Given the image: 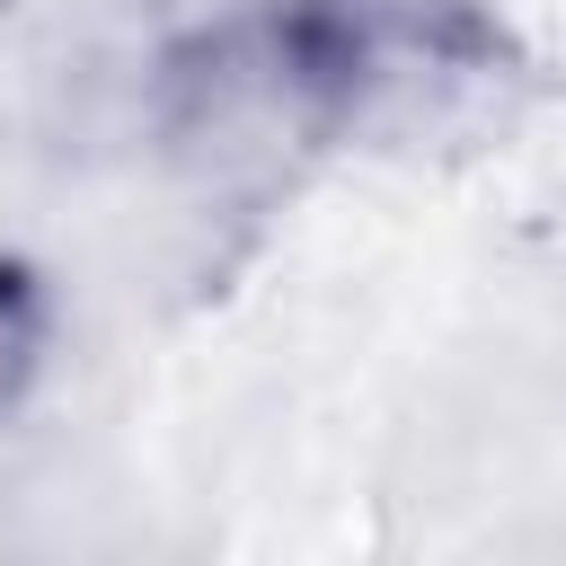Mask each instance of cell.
Wrapping results in <instances>:
<instances>
[{"mask_svg":"<svg viewBox=\"0 0 566 566\" xmlns=\"http://www.w3.org/2000/svg\"><path fill=\"white\" fill-rule=\"evenodd\" d=\"M44 354H53V283L27 256H0V424L44 380Z\"/></svg>","mask_w":566,"mask_h":566,"instance_id":"cell-1","label":"cell"}]
</instances>
